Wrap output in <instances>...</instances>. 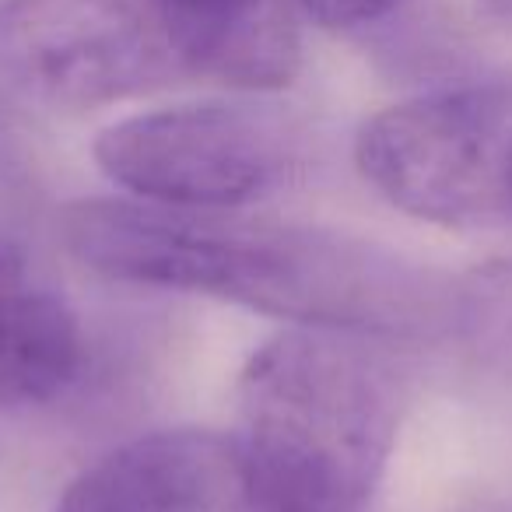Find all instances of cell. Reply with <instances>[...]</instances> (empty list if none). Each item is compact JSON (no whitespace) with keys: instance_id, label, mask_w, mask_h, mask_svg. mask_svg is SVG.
I'll list each match as a JSON object with an SVG mask.
<instances>
[{"instance_id":"1","label":"cell","mask_w":512,"mask_h":512,"mask_svg":"<svg viewBox=\"0 0 512 512\" xmlns=\"http://www.w3.org/2000/svg\"><path fill=\"white\" fill-rule=\"evenodd\" d=\"M60 235L123 285L211 295L337 334H425L453 320L456 288L344 232L144 200H78Z\"/></svg>"},{"instance_id":"2","label":"cell","mask_w":512,"mask_h":512,"mask_svg":"<svg viewBox=\"0 0 512 512\" xmlns=\"http://www.w3.org/2000/svg\"><path fill=\"white\" fill-rule=\"evenodd\" d=\"M344 337L285 330L253 351L235 386V439L292 512H362L397 439L393 383Z\"/></svg>"},{"instance_id":"3","label":"cell","mask_w":512,"mask_h":512,"mask_svg":"<svg viewBox=\"0 0 512 512\" xmlns=\"http://www.w3.org/2000/svg\"><path fill=\"white\" fill-rule=\"evenodd\" d=\"M362 179L428 225H512V85L442 88L379 109L355 141Z\"/></svg>"},{"instance_id":"4","label":"cell","mask_w":512,"mask_h":512,"mask_svg":"<svg viewBox=\"0 0 512 512\" xmlns=\"http://www.w3.org/2000/svg\"><path fill=\"white\" fill-rule=\"evenodd\" d=\"M0 74L29 102L85 113L183 74L158 0H4Z\"/></svg>"},{"instance_id":"5","label":"cell","mask_w":512,"mask_h":512,"mask_svg":"<svg viewBox=\"0 0 512 512\" xmlns=\"http://www.w3.org/2000/svg\"><path fill=\"white\" fill-rule=\"evenodd\" d=\"M95 165L134 200L228 211L285 172L278 130L246 106L190 102L137 113L95 137Z\"/></svg>"},{"instance_id":"6","label":"cell","mask_w":512,"mask_h":512,"mask_svg":"<svg viewBox=\"0 0 512 512\" xmlns=\"http://www.w3.org/2000/svg\"><path fill=\"white\" fill-rule=\"evenodd\" d=\"M85 362L78 316L0 242V414L60 397Z\"/></svg>"},{"instance_id":"7","label":"cell","mask_w":512,"mask_h":512,"mask_svg":"<svg viewBox=\"0 0 512 512\" xmlns=\"http://www.w3.org/2000/svg\"><path fill=\"white\" fill-rule=\"evenodd\" d=\"M148 512H292L235 435L158 432L123 446Z\"/></svg>"},{"instance_id":"8","label":"cell","mask_w":512,"mask_h":512,"mask_svg":"<svg viewBox=\"0 0 512 512\" xmlns=\"http://www.w3.org/2000/svg\"><path fill=\"white\" fill-rule=\"evenodd\" d=\"M453 320L477 344L481 355L512 369V264L474 271L456 288Z\"/></svg>"},{"instance_id":"9","label":"cell","mask_w":512,"mask_h":512,"mask_svg":"<svg viewBox=\"0 0 512 512\" xmlns=\"http://www.w3.org/2000/svg\"><path fill=\"white\" fill-rule=\"evenodd\" d=\"M57 512H148V502L137 488L123 449H116L67 488Z\"/></svg>"},{"instance_id":"10","label":"cell","mask_w":512,"mask_h":512,"mask_svg":"<svg viewBox=\"0 0 512 512\" xmlns=\"http://www.w3.org/2000/svg\"><path fill=\"white\" fill-rule=\"evenodd\" d=\"M295 4L323 29H358L390 15L400 0H295Z\"/></svg>"},{"instance_id":"11","label":"cell","mask_w":512,"mask_h":512,"mask_svg":"<svg viewBox=\"0 0 512 512\" xmlns=\"http://www.w3.org/2000/svg\"><path fill=\"white\" fill-rule=\"evenodd\" d=\"M484 8V15L498 18V22H512V0H477Z\"/></svg>"},{"instance_id":"12","label":"cell","mask_w":512,"mask_h":512,"mask_svg":"<svg viewBox=\"0 0 512 512\" xmlns=\"http://www.w3.org/2000/svg\"><path fill=\"white\" fill-rule=\"evenodd\" d=\"M467 512H512V505H505V502H484V505H474V509H467Z\"/></svg>"}]
</instances>
